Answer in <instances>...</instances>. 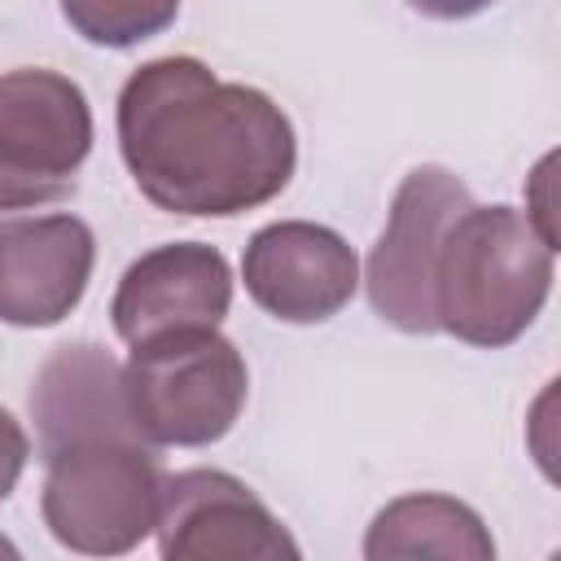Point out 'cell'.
Returning a JSON list of instances; mask_svg holds the SVG:
<instances>
[{
	"label": "cell",
	"mask_w": 561,
	"mask_h": 561,
	"mask_svg": "<svg viewBox=\"0 0 561 561\" xmlns=\"http://www.w3.org/2000/svg\"><path fill=\"white\" fill-rule=\"evenodd\" d=\"M114 131L140 197L184 219L259 210L289 188L298 167L289 114L263 88L219 79L188 53L127 75Z\"/></svg>",
	"instance_id": "obj_1"
},
{
	"label": "cell",
	"mask_w": 561,
	"mask_h": 561,
	"mask_svg": "<svg viewBox=\"0 0 561 561\" xmlns=\"http://www.w3.org/2000/svg\"><path fill=\"white\" fill-rule=\"evenodd\" d=\"M557 280V250L539 237L517 206L469 202L434 263V320L438 333L500 351L513 346L543 311Z\"/></svg>",
	"instance_id": "obj_2"
},
{
	"label": "cell",
	"mask_w": 561,
	"mask_h": 561,
	"mask_svg": "<svg viewBox=\"0 0 561 561\" xmlns=\"http://www.w3.org/2000/svg\"><path fill=\"white\" fill-rule=\"evenodd\" d=\"M123 390L149 447H210L241 421L250 368L237 342L210 324L167 329L131 346Z\"/></svg>",
	"instance_id": "obj_3"
},
{
	"label": "cell",
	"mask_w": 561,
	"mask_h": 561,
	"mask_svg": "<svg viewBox=\"0 0 561 561\" xmlns=\"http://www.w3.org/2000/svg\"><path fill=\"white\" fill-rule=\"evenodd\" d=\"M162 460L145 438H92L44 456L39 517L79 557H123L158 526Z\"/></svg>",
	"instance_id": "obj_4"
},
{
	"label": "cell",
	"mask_w": 561,
	"mask_h": 561,
	"mask_svg": "<svg viewBox=\"0 0 561 561\" xmlns=\"http://www.w3.org/2000/svg\"><path fill=\"white\" fill-rule=\"evenodd\" d=\"M473 202L469 184L447 167H412L386 210V228L368 254L364 289L373 311L399 333L430 337L434 320V263L451 219Z\"/></svg>",
	"instance_id": "obj_5"
},
{
	"label": "cell",
	"mask_w": 561,
	"mask_h": 561,
	"mask_svg": "<svg viewBox=\"0 0 561 561\" xmlns=\"http://www.w3.org/2000/svg\"><path fill=\"white\" fill-rule=\"evenodd\" d=\"M158 552L167 561H280L302 557L285 522L224 469H180L162 482Z\"/></svg>",
	"instance_id": "obj_6"
},
{
	"label": "cell",
	"mask_w": 561,
	"mask_h": 561,
	"mask_svg": "<svg viewBox=\"0 0 561 561\" xmlns=\"http://www.w3.org/2000/svg\"><path fill=\"white\" fill-rule=\"evenodd\" d=\"M241 280L254 307L272 320L324 324L355 298L359 254L329 224L276 219L245 241Z\"/></svg>",
	"instance_id": "obj_7"
},
{
	"label": "cell",
	"mask_w": 561,
	"mask_h": 561,
	"mask_svg": "<svg viewBox=\"0 0 561 561\" xmlns=\"http://www.w3.org/2000/svg\"><path fill=\"white\" fill-rule=\"evenodd\" d=\"M96 267L92 228L70 215L0 219V324L53 329L88 294Z\"/></svg>",
	"instance_id": "obj_8"
},
{
	"label": "cell",
	"mask_w": 561,
	"mask_h": 561,
	"mask_svg": "<svg viewBox=\"0 0 561 561\" xmlns=\"http://www.w3.org/2000/svg\"><path fill=\"white\" fill-rule=\"evenodd\" d=\"M232 307V267L210 241H167L145 250L118 276L110 298L114 333L136 346L167 329H219Z\"/></svg>",
	"instance_id": "obj_9"
},
{
	"label": "cell",
	"mask_w": 561,
	"mask_h": 561,
	"mask_svg": "<svg viewBox=\"0 0 561 561\" xmlns=\"http://www.w3.org/2000/svg\"><path fill=\"white\" fill-rule=\"evenodd\" d=\"M92 153V105L83 88L44 66H18L0 75V162L75 184Z\"/></svg>",
	"instance_id": "obj_10"
},
{
	"label": "cell",
	"mask_w": 561,
	"mask_h": 561,
	"mask_svg": "<svg viewBox=\"0 0 561 561\" xmlns=\"http://www.w3.org/2000/svg\"><path fill=\"white\" fill-rule=\"evenodd\" d=\"M31 421L39 456L92 438H140L127 412L123 364L96 342H66L35 368Z\"/></svg>",
	"instance_id": "obj_11"
},
{
	"label": "cell",
	"mask_w": 561,
	"mask_h": 561,
	"mask_svg": "<svg viewBox=\"0 0 561 561\" xmlns=\"http://www.w3.org/2000/svg\"><path fill=\"white\" fill-rule=\"evenodd\" d=\"M368 561H491L495 539L478 508L443 491H408L390 500L364 530Z\"/></svg>",
	"instance_id": "obj_12"
},
{
	"label": "cell",
	"mask_w": 561,
	"mask_h": 561,
	"mask_svg": "<svg viewBox=\"0 0 561 561\" xmlns=\"http://www.w3.org/2000/svg\"><path fill=\"white\" fill-rule=\"evenodd\" d=\"M61 18L96 48H136L180 18V0H61Z\"/></svg>",
	"instance_id": "obj_13"
},
{
	"label": "cell",
	"mask_w": 561,
	"mask_h": 561,
	"mask_svg": "<svg viewBox=\"0 0 561 561\" xmlns=\"http://www.w3.org/2000/svg\"><path fill=\"white\" fill-rule=\"evenodd\" d=\"M75 184L61 180H39V175H22L13 167L0 162V215L4 210H31V206H53L61 197H70Z\"/></svg>",
	"instance_id": "obj_14"
},
{
	"label": "cell",
	"mask_w": 561,
	"mask_h": 561,
	"mask_svg": "<svg viewBox=\"0 0 561 561\" xmlns=\"http://www.w3.org/2000/svg\"><path fill=\"white\" fill-rule=\"evenodd\" d=\"M26 460H31V438L22 430V421L0 408V504L13 495V486L22 482L26 473Z\"/></svg>",
	"instance_id": "obj_15"
},
{
	"label": "cell",
	"mask_w": 561,
	"mask_h": 561,
	"mask_svg": "<svg viewBox=\"0 0 561 561\" xmlns=\"http://www.w3.org/2000/svg\"><path fill=\"white\" fill-rule=\"evenodd\" d=\"M552 153L535 167V175H530V197H526V215H530V224L539 228V237L557 250V228H552V197H548V184H552Z\"/></svg>",
	"instance_id": "obj_16"
},
{
	"label": "cell",
	"mask_w": 561,
	"mask_h": 561,
	"mask_svg": "<svg viewBox=\"0 0 561 561\" xmlns=\"http://www.w3.org/2000/svg\"><path fill=\"white\" fill-rule=\"evenodd\" d=\"M403 4L421 18H434V22H465V18L486 13L495 0H403Z\"/></svg>",
	"instance_id": "obj_17"
},
{
	"label": "cell",
	"mask_w": 561,
	"mask_h": 561,
	"mask_svg": "<svg viewBox=\"0 0 561 561\" xmlns=\"http://www.w3.org/2000/svg\"><path fill=\"white\" fill-rule=\"evenodd\" d=\"M0 557H18V548H13V543H9L4 535H0Z\"/></svg>",
	"instance_id": "obj_18"
}]
</instances>
